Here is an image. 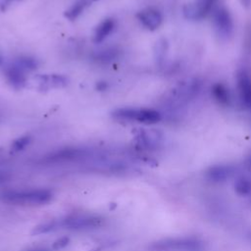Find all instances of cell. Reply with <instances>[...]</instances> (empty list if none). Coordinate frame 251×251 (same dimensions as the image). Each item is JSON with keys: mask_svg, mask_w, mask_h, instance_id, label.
Returning a JSON list of instances; mask_svg holds the SVG:
<instances>
[{"mask_svg": "<svg viewBox=\"0 0 251 251\" xmlns=\"http://www.w3.org/2000/svg\"><path fill=\"white\" fill-rule=\"evenodd\" d=\"M104 223V219L96 215L75 214L61 219L45 222L44 227L47 233L60 229L68 230H89L100 227Z\"/></svg>", "mask_w": 251, "mask_h": 251, "instance_id": "obj_1", "label": "cell"}, {"mask_svg": "<svg viewBox=\"0 0 251 251\" xmlns=\"http://www.w3.org/2000/svg\"><path fill=\"white\" fill-rule=\"evenodd\" d=\"M53 198V192L45 188L10 189L0 194V199L14 205H43Z\"/></svg>", "mask_w": 251, "mask_h": 251, "instance_id": "obj_2", "label": "cell"}, {"mask_svg": "<svg viewBox=\"0 0 251 251\" xmlns=\"http://www.w3.org/2000/svg\"><path fill=\"white\" fill-rule=\"evenodd\" d=\"M15 64L21 67L25 71H31L36 69L37 67V62L33 58H28V57L20 58L15 62Z\"/></svg>", "mask_w": 251, "mask_h": 251, "instance_id": "obj_13", "label": "cell"}, {"mask_svg": "<svg viewBox=\"0 0 251 251\" xmlns=\"http://www.w3.org/2000/svg\"><path fill=\"white\" fill-rule=\"evenodd\" d=\"M70 237L68 236H63V237H60L59 239H57L56 241H54V243L52 244V249L53 250H60V249H63L65 248L66 246H68L70 244Z\"/></svg>", "mask_w": 251, "mask_h": 251, "instance_id": "obj_14", "label": "cell"}, {"mask_svg": "<svg viewBox=\"0 0 251 251\" xmlns=\"http://www.w3.org/2000/svg\"><path fill=\"white\" fill-rule=\"evenodd\" d=\"M115 120L122 122H138L142 124H155L160 121V114L152 109L120 108L112 113Z\"/></svg>", "mask_w": 251, "mask_h": 251, "instance_id": "obj_4", "label": "cell"}, {"mask_svg": "<svg viewBox=\"0 0 251 251\" xmlns=\"http://www.w3.org/2000/svg\"><path fill=\"white\" fill-rule=\"evenodd\" d=\"M116 26V21L112 18L103 20L95 28L93 34V40L96 43H100L105 40L109 34L114 30Z\"/></svg>", "mask_w": 251, "mask_h": 251, "instance_id": "obj_7", "label": "cell"}, {"mask_svg": "<svg viewBox=\"0 0 251 251\" xmlns=\"http://www.w3.org/2000/svg\"><path fill=\"white\" fill-rule=\"evenodd\" d=\"M234 190L239 196L251 194V180L247 177H239L234 182Z\"/></svg>", "mask_w": 251, "mask_h": 251, "instance_id": "obj_10", "label": "cell"}, {"mask_svg": "<svg viewBox=\"0 0 251 251\" xmlns=\"http://www.w3.org/2000/svg\"><path fill=\"white\" fill-rule=\"evenodd\" d=\"M233 174V171L230 167H215L212 168L207 173V178L211 181H224L227 178H229Z\"/></svg>", "mask_w": 251, "mask_h": 251, "instance_id": "obj_8", "label": "cell"}, {"mask_svg": "<svg viewBox=\"0 0 251 251\" xmlns=\"http://www.w3.org/2000/svg\"><path fill=\"white\" fill-rule=\"evenodd\" d=\"M0 65H2V57L0 56Z\"/></svg>", "mask_w": 251, "mask_h": 251, "instance_id": "obj_16", "label": "cell"}, {"mask_svg": "<svg viewBox=\"0 0 251 251\" xmlns=\"http://www.w3.org/2000/svg\"><path fill=\"white\" fill-rule=\"evenodd\" d=\"M25 70H23L18 65L14 64L10 66L5 73L7 80L11 83V85L15 88H22L26 81Z\"/></svg>", "mask_w": 251, "mask_h": 251, "instance_id": "obj_6", "label": "cell"}, {"mask_svg": "<svg viewBox=\"0 0 251 251\" xmlns=\"http://www.w3.org/2000/svg\"><path fill=\"white\" fill-rule=\"evenodd\" d=\"M1 180H2V176H0V181H1Z\"/></svg>", "mask_w": 251, "mask_h": 251, "instance_id": "obj_17", "label": "cell"}, {"mask_svg": "<svg viewBox=\"0 0 251 251\" xmlns=\"http://www.w3.org/2000/svg\"><path fill=\"white\" fill-rule=\"evenodd\" d=\"M27 251H49L45 248H36V249H31V250H27Z\"/></svg>", "mask_w": 251, "mask_h": 251, "instance_id": "obj_15", "label": "cell"}, {"mask_svg": "<svg viewBox=\"0 0 251 251\" xmlns=\"http://www.w3.org/2000/svg\"><path fill=\"white\" fill-rule=\"evenodd\" d=\"M90 4H91V0H76L66 11L65 17L70 21H74L76 18H78Z\"/></svg>", "mask_w": 251, "mask_h": 251, "instance_id": "obj_9", "label": "cell"}, {"mask_svg": "<svg viewBox=\"0 0 251 251\" xmlns=\"http://www.w3.org/2000/svg\"><path fill=\"white\" fill-rule=\"evenodd\" d=\"M68 79L66 76L64 75H46L42 77V80L40 81V83L42 84H46L49 87H61V86H65L68 82Z\"/></svg>", "mask_w": 251, "mask_h": 251, "instance_id": "obj_11", "label": "cell"}, {"mask_svg": "<svg viewBox=\"0 0 251 251\" xmlns=\"http://www.w3.org/2000/svg\"><path fill=\"white\" fill-rule=\"evenodd\" d=\"M137 19L143 26L150 30L156 29L162 23V16L155 9H145L137 14Z\"/></svg>", "mask_w": 251, "mask_h": 251, "instance_id": "obj_5", "label": "cell"}, {"mask_svg": "<svg viewBox=\"0 0 251 251\" xmlns=\"http://www.w3.org/2000/svg\"><path fill=\"white\" fill-rule=\"evenodd\" d=\"M30 140H31V137L29 135H24L17 138L11 145V151L12 152L22 151L30 143Z\"/></svg>", "mask_w": 251, "mask_h": 251, "instance_id": "obj_12", "label": "cell"}, {"mask_svg": "<svg viewBox=\"0 0 251 251\" xmlns=\"http://www.w3.org/2000/svg\"><path fill=\"white\" fill-rule=\"evenodd\" d=\"M150 251H204L205 245L196 237H171L151 243Z\"/></svg>", "mask_w": 251, "mask_h": 251, "instance_id": "obj_3", "label": "cell"}]
</instances>
